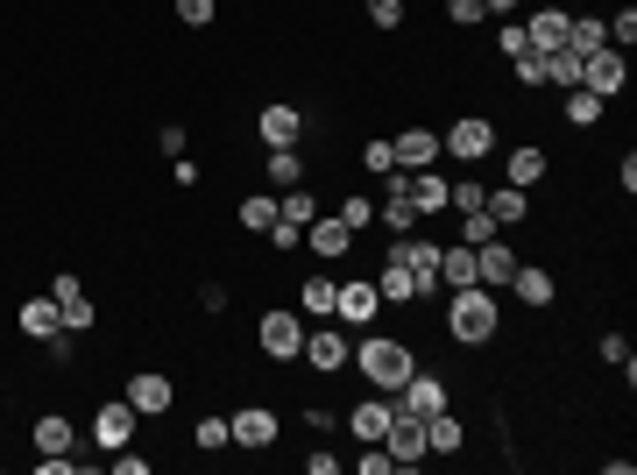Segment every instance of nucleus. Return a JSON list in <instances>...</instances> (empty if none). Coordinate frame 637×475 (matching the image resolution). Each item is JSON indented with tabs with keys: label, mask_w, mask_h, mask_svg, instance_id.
Returning a JSON list of instances; mask_svg holds the SVG:
<instances>
[{
	"label": "nucleus",
	"mask_w": 637,
	"mask_h": 475,
	"mask_svg": "<svg viewBox=\"0 0 637 475\" xmlns=\"http://www.w3.org/2000/svg\"><path fill=\"white\" fill-rule=\"evenodd\" d=\"M347 362H355L361 376H369V391H397V383L418 369V355H412V340H404V334L361 326V334H355V355H347Z\"/></svg>",
	"instance_id": "1"
},
{
	"label": "nucleus",
	"mask_w": 637,
	"mask_h": 475,
	"mask_svg": "<svg viewBox=\"0 0 637 475\" xmlns=\"http://www.w3.org/2000/svg\"><path fill=\"white\" fill-rule=\"evenodd\" d=\"M496 326H503V305H496L489 285H461L447 299V340H461V348H489Z\"/></svg>",
	"instance_id": "2"
},
{
	"label": "nucleus",
	"mask_w": 637,
	"mask_h": 475,
	"mask_svg": "<svg viewBox=\"0 0 637 475\" xmlns=\"http://www.w3.org/2000/svg\"><path fill=\"white\" fill-rule=\"evenodd\" d=\"M496 150V121L489 114H453L447 128H439V157H461V163H482Z\"/></svg>",
	"instance_id": "3"
},
{
	"label": "nucleus",
	"mask_w": 637,
	"mask_h": 475,
	"mask_svg": "<svg viewBox=\"0 0 637 475\" xmlns=\"http://www.w3.org/2000/svg\"><path fill=\"white\" fill-rule=\"evenodd\" d=\"M347 355H355V340L340 334V320L305 326V348H298V362H305L312 376H340V369H347Z\"/></svg>",
	"instance_id": "4"
},
{
	"label": "nucleus",
	"mask_w": 637,
	"mask_h": 475,
	"mask_svg": "<svg viewBox=\"0 0 637 475\" xmlns=\"http://www.w3.org/2000/svg\"><path fill=\"white\" fill-rule=\"evenodd\" d=\"M255 348H263L269 362H298V348H305V320H298L291 305H269V313L255 320Z\"/></svg>",
	"instance_id": "5"
},
{
	"label": "nucleus",
	"mask_w": 637,
	"mask_h": 475,
	"mask_svg": "<svg viewBox=\"0 0 637 475\" xmlns=\"http://www.w3.org/2000/svg\"><path fill=\"white\" fill-rule=\"evenodd\" d=\"M390 405L412 412V419H432V412H447V405H453V391H447V376H439V369H412V376L390 391Z\"/></svg>",
	"instance_id": "6"
},
{
	"label": "nucleus",
	"mask_w": 637,
	"mask_h": 475,
	"mask_svg": "<svg viewBox=\"0 0 637 475\" xmlns=\"http://www.w3.org/2000/svg\"><path fill=\"white\" fill-rule=\"evenodd\" d=\"M581 85H588L595 100H624V85H630V57L616 50V43L588 50V57H581Z\"/></svg>",
	"instance_id": "7"
},
{
	"label": "nucleus",
	"mask_w": 637,
	"mask_h": 475,
	"mask_svg": "<svg viewBox=\"0 0 637 475\" xmlns=\"http://www.w3.org/2000/svg\"><path fill=\"white\" fill-rule=\"evenodd\" d=\"M333 320L340 326H375L383 320V291H375V277H340V299H333Z\"/></svg>",
	"instance_id": "8"
},
{
	"label": "nucleus",
	"mask_w": 637,
	"mask_h": 475,
	"mask_svg": "<svg viewBox=\"0 0 637 475\" xmlns=\"http://www.w3.org/2000/svg\"><path fill=\"white\" fill-rule=\"evenodd\" d=\"M120 397H128V405L142 412V419H171V412H177V383L163 376V369H135Z\"/></svg>",
	"instance_id": "9"
},
{
	"label": "nucleus",
	"mask_w": 637,
	"mask_h": 475,
	"mask_svg": "<svg viewBox=\"0 0 637 475\" xmlns=\"http://www.w3.org/2000/svg\"><path fill=\"white\" fill-rule=\"evenodd\" d=\"M135 426H142V412H135L128 397H106V405L93 412V448H100V454L135 448Z\"/></svg>",
	"instance_id": "10"
},
{
	"label": "nucleus",
	"mask_w": 637,
	"mask_h": 475,
	"mask_svg": "<svg viewBox=\"0 0 637 475\" xmlns=\"http://www.w3.org/2000/svg\"><path fill=\"white\" fill-rule=\"evenodd\" d=\"M255 142H263V150H298V142H305V114H298L291 100H269V107L255 114Z\"/></svg>",
	"instance_id": "11"
},
{
	"label": "nucleus",
	"mask_w": 637,
	"mask_h": 475,
	"mask_svg": "<svg viewBox=\"0 0 637 475\" xmlns=\"http://www.w3.org/2000/svg\"><path fill=\"white\" fill-rule=\"evenodd\" d=\"M227 433H234L241 454H269V448H277V412H269V405H241V412H227Z\"/></svg>",
	"instance_id": "12"
},
{
	"label": "nucleus",
	"mask_w": 637,
	"mask_h": 475,
	"mask_svg": "<svg viewBox=\"0 0 637 475\" xmlns=\"http://www.w3.org/2000/svg\"><path fill=\"white\" fill-rule=\"evenodd\" d=\"M390 256H404V270L425 285V299L439 291V242H432V234H418V228L412 234H390Z\"/></svg>",
	"instance_id": "13"
},
{
	"label": "nucleus",
	"mask_w": 637,
	"mask_h": 475,
	"mask_svg": "<svg viewBox=\"0 0 637 475\" xmlns=\"http://www.w3.org/2000/svg\"><path fill=\"white\" fill-rule=\"evenodd\" d=\"M447 192H453V177H447V171H432V163H425V171H404V199H412V213H418V220L453 213Z\"/></svg>",
	"instance_id": "14"
},
{
	"label": "nucleus",
	"mask_w": 637,
	"mask_h": 475,
	"mask_svg": "<svg viewBox=\"0 0 637 475\" xmlns=\"http://www.w3.org/2000/svg\"><path fill=\"white\" fill-rule=\"evenodd\" d=\"M383 454H390L397 468H418V462H425V419H412V412H390Z\"/></svg>",
	"instance_id": "15"
},
{
	"label": "nucleus",
	"mask_w": 637,
	"mask_h": 475,
	"mask_svg": "<svg viewBox=\"0 0 637 475\" xmlns=\"http://www.w3.org/2000/svg\"><path fill=\"white\" fill-rule=\"evenodd\" d=\"M305 248L319 263H340L347 248H355V228H340V213H312L305 220Z\"/></svg>",
	"instance_id": "16"
},
{
	"label": "nucleus",
	"mask_w": 637,
	"mask_h": 475,
	"mask_svg": "<svg viewBox=\"0 0 637 475\" xmlns=\"http://www.w3.org/2000/svg\"><path fill=\"white\" fill-rule=\"evenodd\" d=\"M390 157H397V171H425V163H439V128H397V142H390Z\"/></svg>",
	"instance_id": "17"
},
{
	"label": "nucleus",
	"mask_w": 637,
	"mask_h": 475,
	"mask_svg": "<svg viewBox=\"0 0 637 475\" xmlns=\"http://www.w3.org/2000/svg\"><path fill=\"white\" fill-rule=\"evenodd\" d=\"M510 291H518V305H531V313H545V305L559 299V277L545 270V263H518V270H510Z\"/></svg>",
	"instance_id": "18"
},
{
	"label": "nucleus",
	"mask_w": 637,
	"mask_h": 475,
	"mask_svg": "<svg viewBox=\"0 0 637 475\" xmlns=\"http://www.w3.org/2000/svg\"><path fill=\"white\" fill-rule=\"evenodd\" d=\"M390 412H397V405H390V391H375V397H361V405H355V412H347V433H355V440H361V448H369V440H383V433H390Z\"/></svg>",
	"instance_id": "19"
},
{
	"label": "nucleus",
	"mask_w": 637,
	"mask_h": 475,
	"mask_svg": "<svg viewBox=\"0 0 637 475\" xmlns=\"http://www.w3.org/2000/svg\"><path fill=\"white\" fill-rule=\"evenodd\" d=\"M14 326H22L28 340H50V334H65V313H57V299L43 291V299H22V305H14Z\"/></svg>",
	"instance_id": "20"
},
{
	"label": "nucleus",
	"mask_w": 637,
	"mask_h": 475,
	"mask_svg": "<svg viewBox=\"0 0 637 475\" xmlns=\"http://www.w3.org/2000/svg\"><path fill=\"white\" fill-rule=\"evenodd\" d=\"M375 291H383V305H418V299H425V285L404 270V256H383V270H375Z\"/></svg>",
	"instance_id": "21"
},
{
	"label": "nucleus",
	"mask_w": 637,
	"mask_h": 475,
	"mask_svg": "<svg viewBox=\"0 0 637 475\" xmlns=\"http://www.w3.org/2000/svg\"><path fill=\"white\" fill-rule=\"evenodd\" d=\"M510 270H518V256H510V242H503V234H489V242H482L475 248V285H510Z\"/></svg>",
	"instance_id": "22"
},
{
	"label": "nucleus",
	"mask_w": 637,
	"mask_h": 475,
	"mask_svg": "<svg viewBox=\"0 0 637 475\" xmlns=\"http://www.w3.org/2000/svg\"><path fill=\"white\" fill-rule=\"evenodd\" d=\"M518 22H524L531 50H559V43H567V8H531V14H518Z\"/></svg>",
	"instance_id": "23"
},
{
	"label": "nucleus",
	"mask_w": 637,
	"mask_h": 475,
	"mask_svg": "<svg viewBox=\"0 0 637 475\" xmlns=\"http://www.w3.org/2000/svg\"><path fill=\"white\" fill-rule=\"evenodd\" d=\"M28 440H36V454H71L79 448V426H71L65 412H43V419L28 426Z\"/></svg>",
	"instance_id": "24"
},
{
	"label": "nucleus",
	"mask_w": 637,
	"mask_h": 475,
	"mask_svg": "<svg viewBox=\"0 0 637 475\" xmlns=\"http://www.w3.org/2000/svg\"><path fill=\"white\" fill-rule=\"evenodd\" d=\"M482 206H489V220H496L503 234H510V228H524V220H531V192H518V185H496Z\"/></svg>",
	"instance_id": "25"
},
{
	"label": "nucleus",
	"mask_w": 637,
	"mask_h": 475,
	"mask_svg": "<svg viewBox=\"0 0 637 475\" xmlns=\"http://www.w3.org/2000/svg\"><path fill=\"white\" fill-rule=\"evenodd\" d=\"M461 448H467V426L453 419V405L432 412V419H425V454H461Z\"/></svg>",
	"instance_id": "26"
},
{
	"label": "nucleus",
	"mask_w": 637,
	"mask_h": 475,
	"mask_svg": "<svg viewBox=\"0 0 637 475\" xmlns=\"http://www.w3.org/2000/svg\"><path fill=\"white\" fill-rule=\"evenodd\" d=\"M538 177H545V150H538V142H518V150H510V171H503V185L531 192Z\"/></svg>",
	"instance_id": "27"
},
{
	"label": "nucleus",
	"mask_w": 637,
	"mask_h": 475,
	"mask_svg": "<svg viewBox=\"0 0 637 475\" xmlns=\"http://www.w3.org/2000/svg\"><path fill=\"white\" fill-rule=\"evenodd\" d=\"M333 299H340V277H305L298 285V313H312V320H333Z\"/></svg>",
	"instance_id": "28"
},
{
	"label": "nucleus",
	"mask_w": 637,
	"mask_h": 475,
	"mask_svg": "<svg viewBox=\"0 0 637 475\" xmlns=\"http://www.w3.org/2000/svg\"><path fill=\"white\" fill-rule=\"evenodd\" d=\"M263 171H269V185H277V192H291V185H305V150H269L263 157Z\"/></svg>",
	"instance_id": "29"
},
{
	"label": "nucleus",
	"mask_w": 637,
	"mask_h": 475,
	"mask_svg": "<svg viewBox=\"0 0 637 475\" xmlns=\"http://www.w3.org/2000/svg\"><path fill=\"white\" fill-rule=\"evenodd\" d=\"M439 285H453V291H461V285H475V248H467V242L439 248Z\"/></svg>",
	"instance_id": "30"
},
{
	"label": "nucleus",
	"mask_w": 637,
	"mask_h": 475,
	"mask_svg": "<svg viewBox=\"0 0 637 475\" xmlns=\"http://www.w3.org/2000/svg\"><path fill=\"white\" fill-rule=\"evenodd\" d=\"M610 43V28H602V14H567V50H602Z\"/></svg>",
	"instance_id": "31"
},
{
	"label": "nucleus",
	"mask_w": 637,
	"mask_h": 475,
	"mask_svg": "<svg viewBox=\"0 0 637 475\" xmlns=\"http://www.w3.org/2000/svg\"><path fill=\"white\" fill-rule=\"evenodd\" d=\"M545 85H559V93H567V85H581V50H567V43H559V50H545Z\"/></svg>",
	"instance_id": "32"
},
{
	"label": "nucleus",
	"mask_w": 637,
	"mask_h": 475,
	"mask_svg": "<svg viewBox=\"0 0 637 475\" xmlns=\"http://www.w3.org/2000/svg\"><path fill=\"white\" fill-rule=\"evenodd\" d=\"M234 220H241V228H248V234H269V228H277V199H269V192H248Z\"/></svg>",
	"instance_id": "33"
},
{
	"label": "nucleus",
	"mask_w": 637,
	"mask_h": 475,
	"mask_svg": "<svg viewBox=\"0 0 637 475\" xmlns=\"http://www.w3.org/2000/svg\"><path fill=\"white\" fill-rule=\"evenodd\" d=\"M602 107H610V100H595L588 85H567V121H574V128H595Z\"/></svg>",
	"instance_id": "34"
},
{
	"label": "nucleus",
	"mask_w": 637,
	"mask_h": 475,
	"mask_svg": "<svg viewBox=\"0 0 637 475\" xmlns=\"http://www.w3.org/2000/svg\"><path fill=\"white\" fill-rule=\"evenodd\" d=\"M192 440H199V454H220V448H234V433H227V419H220V412H206V419L192 426Z\"/></svg>",
	"instance_id": "35"
},
{
	"label": "nucleus",
	"mask_w": 637,
	"mask_h": 475,
	"mask_svg": "<svg viewBox=\"0 0 637 475\" xmlns=\"http://www.w3.org/2000/svg\"><path fill=\"white\" fill-rule=\"evenodd\" d=\"M510 79H518L524 93H538V85H545V50H524V57H510Z\"/></svg>",
	"instance_id": "36"
},
{
	"label": "nucleus",
	"mask_w": 637,
	"mask_h": 475,
	"mask_svg": "<svg viewBox=\"0 0 637 475\" xmlns=\"http://www.w3.org/2000/svg\"><path fill=\"white\" fill-rule=\"evenodd\" d=\"M489 234H503V228H496V220H489V206H475V213H461V242H467V248H482V242H489Z\"/></svg>",
	"instance_id": "37"
},
{
	"label": "nucleus",
	"mask_w": 637,
	"mask_h": 475,
	"mask_svg": "<svg viewBox=\"0 0 637 475\" xmlns=\"http://www.w3.org/2000/svg\"><path fill=\"white\" fill-rule=\"evenodd\" d=\"M489 199V185L482 177H453V192H447V206H461V213H475V206Z\"/></svg>",
	"instance_id": "38"
},
{
	"label": "nucleus",
	"mask_w": 637,
	"mask_h": 475,
	"mask_svg": "<svg viewBox=\"0 0 637 475\" xmlns=\"http://www.w3.org/2000/svg\"><path fill=\"white\" fill-rule=\"evenodd\" d=\"M171 14H177L185 28H206L212 14H220V0H171Z\"/></svg>",
	"instance_id": "39"
},
{
	"label": "nucleus",
	"mask_w": 637,
	"mask_h": 475,
	"mask_svg": "<svg viewBox=\"0 0 637 475\" xmlns=\"http://www.w3.org/2000/svg\"><path fill=\"white\" fill-rule=\"evenodd\" d=\"M524 50H531V36H524V22H518V14H510V22L496 28V57H524Z\"/></svg>",
	"instance_id": "40"
},
{
	"label": "nucleus",
	"mask_w": 637,
	"mask_h": 475,
	"mask_svg": "<svg viewBox=\"0 0 637 475\" xmlns=\"http://www.w3.org/2000/svg\"><path fill=\"white\" fill-rule=\"evenodd\" d=\"M602 28H610V43H616V50H630V43H637V8H616Z\"/></svg>",
	"instance_id": "41"
},
{
	"label": "nucleus",
	"mask_w": 637,
	"mask_h": 475,
	"mask_svg": "<svg viewBox=\"0 0 637 475\" xmlns=\"http://www.w3.org/2000/svg\"><path fill=\"white\" fill-rule=\"evenodd\" d=\"M361 171H369V177L397 171V157H390V142H383V136H375V142H361Z\"/></svg>",
	"instance_id": "42"
},
{
	"label": "nucleus",
	"mask_w": 637,
	"mask_h": 475,
	"mask_svg": "<svg viewBox=\"0 0 637 475\" xmlns=\"http://www.w3.org/2000/svg\"><path fill=\"white\" fill-rule=\"evenodd\" d=\"M369 22L383 28V36H397V28H404V0H369Z\"/></svg>",
	"instance_id": "43"
},
{
	"label": "nucleus",
	"mask_w": 637,
	"mask_h": 475,
	"mask_svg": "<svg viewBox=\"0 0 637 475\" xmlns=\"http://www.w3.org/2000/svg\"><path fill=\"white\" fill-rule=\"evenodd\" d=\"M106 468H114V475H149V454H135V448H114V454H106Z\"/></svg>",
	"instance_id": "44"
},
{
	"label": "nucleus",
	"mask_w": 637,
	"mask_h": 475,
	"mask_svg": "<svg viewBox=\"0 0 637 475\" xmlns=\"http://www.w3.org/2000/svg\"><path fill=\"white\" fill-rule=\"evenodd\" d=\"M375 220V199H340V228H369Z\"/></svg>",
	"instance_id": "45"
},
{
	"label": "nucleus",
	"mask_w": 637,
	"mask_h": 475,
	"mask_svg": "<svg viewBox=\"0 0 637 475\" xmlns=\"http://www.w3.org/2000/svg\"><path fill=\"white\" fill-rule=\"evenodd\" d=\"M234 305V285H199V313H227Z\"/></svg>",
	"instance_id": "46"
},
{
	"label": "nucleus",
	"mask_w": 637,
	"mask_h": 475,
	"mask_svg": "<svg viewBox=\"0 0 637 475\" xmlns=\"http://www.w3.org/2000/svg\"><path fill=\"white\" fill-rule=\"evenodd\" d=\"M263 242H269V248H283V256H291V248H298V242H305V228H291V220H277V228H269V234H263Z\"/></svg>",
	"instance_id": "47"
},
{
	"label": "nucleus",
	"mask_w": 637,
	"mask_h": 475,
	"mask_svg": "<svg viewBox=\"0 0 637 475\" xmlns=\"http://www.w3.org/2000/svg\"><path fill=\"white\" fill-rule=\"evenodd\" d=\"M447 22L453 28H475L482 22V0H447Z\"/></svg>",
	"instance_id": "48"
},
{
	"label": "nucleus",
	"mask_w": 637,
	"mask_h": 475,
	"mask_svg": "<svg viewBox=\"0 0 637 475\" xmlns=\"http://www.w3.org/2000/svg\"><path fill=\"white\" fill-rule=\"evenodd\" d=\"M171 185L192 192V185H199V163H192V157H171Z\"/></svg>",
	"instance_id": "49"
},
{
	"label": "nucleus",
	"mask_w": 637,
	"mask_h": 475,
	"mask_svg": "<svg viewBox=\"0 0 637 475\" xmlns=\"http://www.w3.org/2000/svg\"><path fill=\"white\" fill-rule=\"evenodd\" d=\"M157 150H163V157H185V128L171 121V128H163V136H157Z\"/></svg>",
	"instance_id": "50"
},
{
	"label": "nucleus",
	"mask_w": 637,
	"mask_h": 475,
	"mask_svg": "<svg viewBox=\"0 0 637 475\" xmlns=\"http://www.w3.org/2000/svg\"><path fill=\"white\" fill-rule=\"evenodd\" d=\"M616 185H624V199L637 192V157H630V150H624V163H616Z\"/></svg>",
	"instance_id": "51"
},
{
	"label": "nucleus",
	"mask_w": 637,
	"mask_h": 475,
	"mask_svg": "<svg viewBox=\"0 0 637 475\" xmlns=\"http://www.w3.org/2000/svg\"><path fill=\"white\" fill-rule=\"evenodd\" d=\"M482 14H496V22H510V14H524V0H482Z\"/></svg>",
	"instance_id": "52"
}]
</instances>
